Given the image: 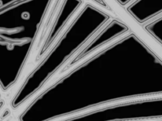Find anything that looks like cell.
I'll list each match as a JSON object with an SVG mask.
<instances>
[{
	"mask_svg": "<svg viewBox=\"0 0 162 121\" xmlns=\"http://www.w3.org/2000/svg\"><path fill=\"white\" fill-rule=\"evenodd\" d=\"M161 22L162 17L161 15L157 17L154 20L144 26V28L150 33L151 35L157 40L161 44L162 39H161Z\"/></svg>",
	"mask_w": 162,
	"mask_h": 121,
	"instance_id": "6da1fadb",
	"label": "cell"
}]
</instances>
